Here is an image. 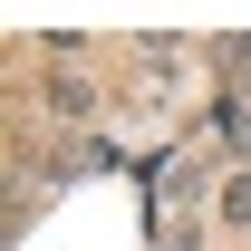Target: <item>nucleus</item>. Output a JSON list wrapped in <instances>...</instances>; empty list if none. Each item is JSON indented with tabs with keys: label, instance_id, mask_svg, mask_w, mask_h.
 Masks as SVG:
<instances>
[{
	"label": "nucleus",
	"instance_id": "obj_5",
	"mask_svg": "<svg viewBox=\"0 0 251 251\" xmlns=\"http://www.w3.org/2000/svg\"><path fill=\"white\" fill-rule=\"evenodd\" d=\"M116 135H87V145H68V174H116Z\"/></svg>",
	"mask_w": 251,
	"mask_h": 251
},
{
	"label": "nucleus",
	"instance_id": "obj_3",
	"mask_svg": "<svg viewBox=\"0 0 251 251\" xmlns=\"http://www.w3.org/2000/svg\"><path fill=\"white\" fill-rule=\"evenodd\" d=\"M203 58L222 68V87H232V97H251V39H242V29H222L213 49H203Z\"/></svg>",
	"mask_w": 251,
	"mask_h": 251
},
{
	"label": "nucleus",
	"instance_id": "obj_1",
	"mask_svg": "<svg viewBox=\"0 0 251 251\" xmlns=\"http://www.w3.org/2000/svg\"><path fill=\"white\" fill-rule=\"evenodd\" d=\"M39 106H49L58 126H77V116H97V106H106V87H97V77H77V68H58V77L39 87Z\"/></svg>",
	"mask_w": 251,
	"mask_h": 251
},
{
	"label": "nucleus",
	"instance_id": "obj_4",
	"mask_svg": "<svg viewBox=\"0 0 251 251\" xmlns=\"http://www.w3.org/2000/svg\"><path fill=\"white\" fill-rule=\"evenodd\" d=\"M213 213H222V232H251V164H232V174H222Z\"/></svg>",
	"mask_w": 251,
	"mask_h": 251
},
{
	"label": "nucleus",
	"instance_id": "obj_2",
	"mask_svg": "<svg viewBox=\"0 0 251 251\" xmlns=\"http://www.w3.org/2000/svg\"><path fill=\"white\" fill-rule=\"evenodd\" d=\"M164 203H184V222H193V203H203V193H213V164H203V155H174V164H164Z\"/></svg>",
	"mask_w": 251,
	"mask_h": 251
}]
</instances>
